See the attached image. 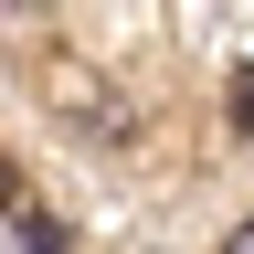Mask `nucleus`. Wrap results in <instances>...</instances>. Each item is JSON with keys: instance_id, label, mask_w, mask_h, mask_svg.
<instances>
[{"instance_id": "f257e3e1", "label": "nucleus", "mask_w": 254, "mask_h": 254, "mask_svg": "<svg viewBox=\"0 0 254 254\" xmlns=\"http://www.w3.org/2000/svg\"><path fill=\"white\" fill-rule=\"evenodd\" d=\"M11 254H64V222L32 212V201H11Z\"/></svg>"}, {"instance_id": "f03ea898", "label": "nucleus", "mask_w": 254, "mask_h": 254, "mask_svg": "<svg viewBox=\"0 0 254 254\" xmlns=\"http://www.w3.org/2000/svg\"><path fill=\"white\" fill-rule=\"evenodd\" d=\"M233 138H254V64L233 74Z\"/></svg>"}, {"instance_id": "7ed1b4c3", "label": "nucleus", "mask_w": 254, "mask_h": 254, "mask_svg": "<svg viewBox=\"0 0 254 254\" xmlns=\"http://www.w3.org/2000/svg\"><path fill=\"white\" fill-rule=\"evenodd\" d=\"M222 254H254V222H244V233H233V244H222Z\"/></svg>"}]
</instances>
